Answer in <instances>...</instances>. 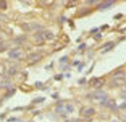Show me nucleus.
I'll return each mask as SVG.
<instances>
[{"instance_id": "8", "label": "nucleus", "mask_w": 126, "mask_h": 122, "mask_svg": "<svg viewBox=\"0 0 126 122\" xmlns=\"http://www.w3.org/2000/svg\"><path fill=\"white\" fill-rule=\"evenodd\" d=\"M44 37H45V39L47 40H52L54 38V35L51 32L47 31L44 32Z\"/></svg>"}, {"instance_id": "11", "label": "nucleus", "mask_w": 126, "mask_h": 122, "mask_svg": "<svg viewBox=\"0 0 126 122\" xmlns=\"http://www.w3.org/2000/svg\"><path fill=\"white\" fill-rule=\"evenodd\" d=\"M44 100H45V98H44L38 97V98H37L33 99L32 101V102L34 103H38L43 102Z\"/></svg>"}, {"instance_id": "9", "label": "nucleus", "mask_w": 126, "mask_h": 122, "mask_svg": "<svg viewBox=\"0 0 126 122\" xmlns=\"http://www.w3.org/2000/svg\"><path fill=\"white\" fill-rule=\"evenodd\" d=\"M114 46V44L113 43H108L107 44H106V45L104 46V50L103 51V53H105L106 52L109 51Z\"/></svg>"}, {"instance_id": "15", "label": "nucleus", "mask_w": 126, "mask_h": 122, "mask_svg": "<svg viewBox=\"0 0 126 122\" xmlns=\"http://www.w3.org/2000/svg\"><path fill=\"white\" fill-rule=\"evenodd\" d=\"M5 73V67L3 65L0 64V75H2Z\"/></svg>"}, {"instance_id": "7", "label": "nucleus", "mask_w": 126, "mask_h": 122, "mask_svg": "<svg viewBox=\"0 0 126 122\" xmlns=\"http://www.w3.org/2000/svg\"><path fill=\"white\" fill-rule=\"evenodd\" d=\"M113 79H118V78H121V79H125L126 74L123 71H118L116 72L113 75Z\"/></svg>"}, {"instance_id": "4", "label": "nucleus", "mask_w": 126, "mask_h": 122, "mask_svg": "<svg viewBox=\"0 0 126 122\" xmlns=\"http://www.w3.org/2000/svg\"><path fill=\"white\" fill-rule=\"evenodd\" d=\"M112 83L113 84L116 86H122L125 85L126 80L125 79H121V78L113 79Z\"/></svg>"}, {"instance_id": "18", "label": "nucleus", "mask_w": 126, "mask_h": 122, "mask_svg": "<svg viewBox=\"0 0 126 122\" xmlns=\"http://www.w3.org/2000/svg\"><path fill=\"white\" fill-rule=\"evenodd\" d=\"M63 110V107L61 106H59L56 108V111L57 112H61Z\"/></svg>"}, {"instance_id": "5", "label": "nucleus", "mask_w": 126, "mask_h": 122, "mask_svg": "<svg viewBox=\"0 0 126 122\" xmlns=\"http://www.w3.org/2000/svg\"><path fill=\"white\" fill-rule=\"evenodd\" d=\"M114 3V1H112V0H110V1H106L103 3L102 4H100L99 7V8L100 10H104L107 8L109 7H110L113 3Z\"/></svg>"}, {"instance_id": "14", "label": "nucleus", "mask_w": 126, "mask_h": 122, "mask_svg": "<svg viewBox=\"0 0 126 122\" xmlns=\"http://www.w3.org/2000/svg\"><path fill=\"white\" fill-rule=\"evenodd\" d=\"M77 2V1H71L70 2H69L68 4L67 5L69 6V7H71L73 6H76Z\"/></svg>"}, {"instance_id": "13", "label": "nucleus", "mask_w": 126, "mask_h": 122, "mask_svg": "<svg viewBox=\"0 0 126 122\" xmlns=\"http://www.w3.org/2000/svg\"><path fill=\"white\" fill-rule=\"evenodd\" d=\"M6 8V4L5 1H0V8L2 9H5Z\"/></svg>"}, {"instance_id": "10", "label": "nucleus", "mask_w": 126, "mask_h": 122, "mask_svg": "<svg viewBox=\"0 0 126 122\" xmlns=\"http://www.w3.org/2000/svg\"><path fill=\"white\" fill-rule=\"evenodd\" d=\"M20 54V53L19 51L17 50H13L10 53L9 55L12 58H17L18 57Z\"/></svg>"}, {"instance_id": "12", "label": "nucleus", "mask_w": 126, "mask_h": 122, "mask_svg": "<svg viewBox=\"0 0 126 122\" xmlns=\"http://www.w3.org/2000/svg\"><path fill=\"white\" fill-rule=\"evenodd\" d=\"M8 73L11 75H14L16 73V70L14 67H11L9 70Z\"/></svg>"}, {"instance_id": "21", "label": "nucleus", "mask_w": 126, "mask_h": 122, "mask_svg": "<svg viewBox=\"0 0 126 122\" xmlns=\"http://www.w3.org/2000/svg\"><path fill=\"white\" fill-rule=\"evenodd\" d=\"M101 37H102V35L100 34H98L97 35L95 36L96 40H99V39Z\"/></svg>"}, {"instance_id": "20", "label": "nucleus", "mask_w": 126, "mask_h": 122, "mask_svg": "<svg viewBox=\"0 0 126 122\" xmlns=\"http://www.w3.org/2000/svg\"><path fill=\"white\" fill-rule=\"evenodd\" d=\"M62 76L61 75H58L55 77V78L57 80H60L62 79Z\"/></svg>"}, {"instance_id": "1", "label": "nucleus", "mask_w": 126, "mask_h": 122, "mask_svg": "<svg viewBox=\"0 0 126 122\" xmlns=\"http://www.w3.org/2000/svg\"><path fill=\"white\" fill-rule=\"evenodd\" d=\"M95 114V109L91 107L85 106L82 107L80 110V115L85 117H90Z\"/></svg>"}, {"instance_id": "23", "label": "nucleus", "mask_w": 126, "mask_h": 122, "mask_svg": "<svg viewBox=\"0 0 126 122\" xmlns=\"http://www.w3.org/2000/svg\"><path fill=\"white\" fill-rule=\"evenodd\" d=\"M85 43H82V45H81L79 47V49H83L84 48H85Z\"/></svg>"}, {"instance_id": "16", "label": "nucleus", "mask_w": 126, "mask_h": 122, "mask_svg": "<svg viewBox=\"0 0 126 122\" xmlns=\"http://www.w3.org/2000/svg\"><path fill=\"white\" fill-rule=\"evenodd\" d=\"M22 26H23V27L22 28V29L24 30L28 31V30H29L30 29V28L29 27V26L27 24H24Z\"/></svg>"}, {"instance_id": "25", "label": "nucleus", "mask_w": 126, "mask_h": 122, "mask_svg": "<svg viewBox=\"0 0 126 122\" xmlns=\"http://www.w3.org/2000/svg\"><path fill=\"white\" fill-rule=\"evenodd\" d=\"M0 104H1V102H0Z\"/></svg>"}, {"instance_id": "3", "label": "nucleus", "mask_w": 126, "mask_h": 122, "mask_svg": "<svg viewBox=\"0 0 126 122\" xmlns=\"http://www.w3.org/2000/svg\"><path fill=\"white\" fill-rule=\"evenodd\" d=\"M94 98L99 100H101L102 101H105L107 98V95L104 91H98L95 92L93 94Z\"/></svg>"}, {"instance_id": "2", "label": "nucleus", "mask_w": 126, "mask_h": 122, "mask_svg": "<svg viewBox=\"0 0 126 122\" xmlns=\"http://www.w3.org/2000/svg\"><path fill=\"white\" fill-rule=\"evenodd\" d=\"M105 82V80L103 78H95V79H93L91 84L94 88L96 89H99L102 88L104 85Z\"/></svg>"}, {"instance_id": "19", "label": "nucleus", "mask_w": 126, "mask_h": 122, "mask_svg": "<svg viewBox=\"0 0 126 122\" xmlns=\"http://www.w3.org/2000/svg\"><path fill=\"white\" fill-rule=\"evenodd\" d=\"M66 108H67V109H68L70 112H72L73 111V108L72 106L71 105H67Z\"/></svg>"}, {"instance_id": "22", "label": "nucleus", "mask_w": 126, "mask_h": 122, "mask_svg": "<svg viewBox=\"0 0 126 122\" xmlns=\"http://www.w3.org/2000/svg\"><path fill=\"white\" fill-rule=\"evenodd\" d=\"M36 86L38 88H39L42 86V83L40 82H37L36 83Z\"/></svg>"}, {"instance_id": "6", "label": "nucleus", "mask_w": 126, "mask_h": 122, "mask_svg": "<svg viewBox=\"0 0 126 122\" xmlns=\"http://www.w3.org/2000/svg\"><path fill=\"white\" fill-rule=\"evenodd\" d=\"M107 105L109 108L114 111H116L118 109L117 108L116 102L114 99H111L109 100L107 103Z\"/></svg>"}, {"instance_id": "17", "label": "nucleus", "mask_w": 126, "mask_h": 122, "mask_svg": "<svg viewBox=\"0 0 126 122\" xmlns=\"http://www.w3.org/2000/svg\"><path fill=\"white\" fill-rule=\"evenodd\" d=\"M65 122H82V121L78 119L76 120H66Z\"/></svg>"}, {"instance_id": "24", "label": "nucleus", "mask_w": 126, "mask_h": 122, "mask_svg": "<svg viewBox=\"0 0 126 122\" xmlns=\"http://www.w3.org/2000/svg\"><path fill=\"white\" fill-rule=\"evenodd\" d=\"M33 122V121H30V122Z\"/></svg>"}]
</instances>
